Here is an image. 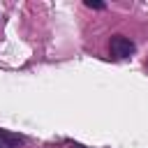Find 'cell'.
I'll return each instance as SVG.
<instances>
[{
  "label": "cell",
  "mask_w": 148,
  "mask_h": 148,
  "mask_svg": "<svg viewBox=\"0 0 148 148\" xmlns=\"http://www.w3.org/2000/svg\"><path fill=\"white\" fill-rule=\"evenodd\" d=\"M83 5H86L88 9H104V7H106V5L99 2V0H83Z\"/></svg>",
  "instance_id": "3957f363"
},
{
  "label": "cell",
  "mask_w": 148,
  "mask_h": 148,
  "mask_svg": "<svg viewBox=\"0 0 148 148\" xmlns=\"http://www.w3.org/2000/svg\"><path fill=\"white\" fill-rule=\"evenodd\" d=\"M109 51H111V56L118 58V60L130 58V56L134 53V42H132L130 37H125V35H113L111 42H109Z\"/></svg>",
  "instance_id": "6da1fadb"
},
{
  "label": "cell",
  "mask_w": 148,
  "mask_h": 148,
  "mask_svg": "<svg viewBox=\"0 0 148 148\" xmlns=\"http://www.w3.org/2000/svg\"><path fill=\"white\" fill-rule=\"evenodd\" d=\"M23 143H25V136L7 132V130H0V148H18Z\"/></svg>",
  "instance_id": "7a4b0ae2"
},
{
  "label": "cell",
  "mask_w": 148,
  "mask_h": 148,
  "mask_svg": "<svg viewBox=\"0 0 148 148\" xmlns=\"http://www.w3.org/2000/svg\"><path fill=\"white\" fill-rule=\"evenodd\" d=\"M69 146H72V148H86V146H81V143H74V141H69Z\"/></svg>",
  "instance_id": "277c9868"
}]
</instances>
